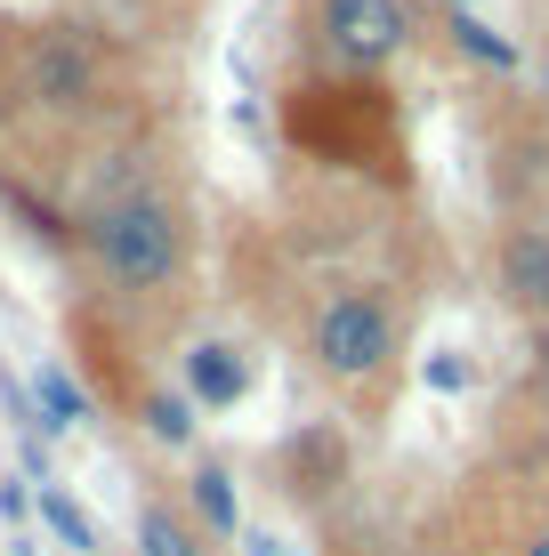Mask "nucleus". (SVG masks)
<instances>
[{
	"instance_id": "1",
	"label": "nucleus",
	"mask_w": 549,
	"mask_h": 556,
	"mask_svg": "<svg viewBox=\"0 0 549 556\" xmlns=\"http://www.w3.org/2000/svg\"><path fill=\"white\" fill-rule=\"evenodd\" d=\"M170 153V73L138 33L0 9V210L73 251V210Z\"/></svg>"
},
{
	"instance_id": "2",
	"label": "nucleus",
	"mask_w": 549,
	"mask_h": 556,
	"mask_svg": "<svg viewBox=\"0 0 549 556\" xmlns=\"http://www.w3.org/2000/svg\"><path fill=\"white\" fill-rule=\"evenodd\" d=\"M73 258H82L89 291L105 315H122L146 348H162L170 331H186L195 306V275H202V226L186 202L178 169L154 162L138 178L105 186L73 210Z\"/></svg>"
},
{
	"instance_id": "3",
	"label": "nucleus",
	"mask_w": 549,
	"mask_h": 556,
	"mask_svg": "<svg viewBox=\"0 0 549 556\" xmlns=\"http://www.w3.org/2000/svg\"><path fill=\"white\" fill-rule=\"evenodd\" d=\"M283 251L299 258V299L275 323H291L299 355L355 419H388L396 379H404L412 315H421V282L404 266H324L308 242L283 235Z\"/></svg>"
},
{
	"instance_id": "4",
	"label": "nucleus",
	"mask_w": 549,
	"mask_h": 556,
	"mask_svg": "<svg viewBox=\"0 0 549 556\" xmlns=\"http://www.w3.org/2000/svg\"><path fill=\"white\" fill-rule=\"evenodd\" d=\"M275 129H283V153L299 169H324L332 186L412 194L404 105L380 73H291L275 98Z\"/></svg>"
},
{
	"instance_id": "5",
	"label": "nucleus",
	"mask_w": 549,
	"mask_h": 556,
	"mask_svg": "<svg viewBox=\"0 0 549 556\" xmlns=\"http://www.w3.org/2000/svg\"><path fill=\"white\" fill-rule=\"evenodd\" d=\"M421 33L412 0H291L299 73H388Z\"/></svg>"
},
{
	"instance_id": "6",
	"label": "nucleus",
	"mask_w": 549,
	"mask_h": 556,
	"mask_svg": "<svg viewBox=\"0 0 549 556\" xmlns=\"http://www.w3.org/2000/svg\"><path fill=\"white\" fill-rule=\"evenodd\" d=\"M485 138V186H494V218L549 226V98L494 89L477 113Z\"/></svg>"
},
{
	"instance_id": "7",
	"label": "nucleus",
	"mask_w": 549,
	"mask_h": 556,
	"mask_svg": "<svg viewBox=\"0 0 549 556\" xmlns=\"http://www.w3.org/2000/svg\"><path fill=\"white\" fill-rule=\"evenodd\" d=\"M477 484H485V501H477L485 541L501 556H549V459L494 452V468Z\"/></svg>"
},
{
	"instance_id": "8",
	"label": "nucleus",
	"mask_w": 549,
	"mask_h": 556,
	"mask_svg": "<svg viewBox=\"0 0 549 556\" xmlns=\"http://www.w3.org/2000/svg\"><path fill=\"white\" fill-rule=\"evenodd\" d=\"M485 282L525 331H549V226L525 218H494L485 235Z\"/></svg>"
},
{
	"instance_id": "9",
	"label": "nucleus",
	"mask_w": 549,
	"mask_h": 556,
	"mask_svg": "<svg viewBox=\"0 0 549 556\" xmlns=\"http://www.w3.org/2000/svg\"><path fill=\"white\" fill-rule=\"evenodd\" d=\"M348 435L332 428V419H308V428H291L275 444V484H283V501L291 508H332L339 501V484H348Z\"/></svg>"
},
{
	"instance_id": "10",
	"label": "nucleus",
	"mask_w": 549,
	"mask_h": 556,
	"mask_svg": "<svg viewBox=\"0 0 549 556\" xmlns=\"http://www.w3.org/2000/svg\"><path fill=\"white\" fill-rule=\"evenodd\" d=\"M501 452L549 459V331H525V371L501 404Z\"/></svg>"
},
{
	"instance_id": "11",
	"label": "nucleus",
	"mask_w": 549,
	"mask_h": 556,
	"mask_svg": "<svg viewBox=\"0 0 549 556\" xmlns=\"http://www.w3.org/2000/svg\"><path fill=\"white\" fill-rule=\"evenodd\" d=\"M242 395H251V363H242V348H226V339H195V348H186V404L235 412Z\"/></svg>"
},
{
	"instance_id": "12",
	"label": "nucleus",
	"mask_w": 549,
	"mask_h": 556,
	"mask_svg": "<svg viewBox=\"0 0 549 556\" xmlns=\"http://www.w3.org/2000/svg\"><path fill=\"white\" fill-rule=\"evenodd\" d=\"M186 516H195L202 541H235V532H242L235 476H226V468H195V476H186Z\"/></svg>"
},
{
	"instance_id": "13",
	"label": "nucleus",
	"mask_w": 549,
	"mask_h": 556,
	"mask_svg": "<svg viewBox=\"0 0 549 556\" xmlns=\"http://www.w3.org/2000/svg\"><path fill=\"white\" fill-rule=\"evenodd\" d=\"M138 556H211L195 532V516L170 508V501H146L138 508Z\"/></svg>"
},
{
	"instance_id": "14",
	"label": "nucleus",
	"mask_w": 549,
	"mask_h": 556,
	"mask_svg": "<svg viewBox=\"0 0 549 556\" xmlns=\"http://www.w3.org/2000/svg\"><path fill=\"white\" fill-rule=\"evenodd\" d=\"M445 33H452V49H469L485 73H517V65H525V49L501 41V33L485 25V16H469V9H445Z\"/></svg>"
},
{
	"instance_id": "15",
	"label": "nucleus",
	"mask_w": 549,
	"mask_h": 556,
	"mask_svg": "<svg viewBox=\"0 0 549 556\" xmlns=\"http://www.w3.org/2000/svg\"><path fill=\"white\" fill-rule=\"evenodd\" d=\"M33 412H41V428H82L98 404H89V388H82L73 371H41V388H33Z\"/></svg>"
},
{
	"instance_id": "16",
	"label": "nucleus",
	"mask_w": 549,
	"mask_h": 556,
	"mask_svg": "<svg viewBox=\"0 0 549 556\" xmlns=\"http://www.w3.org/2000/svg\"><path fill=\"white\" fill-rule=\"evenodd\" d=\"M41 525H49L73 556H89V548H98V525H89L82 501H73V492H57V484H41Z\"/></svg>"
},
{
	"instance_id": "17",
	"label": "nucleus",
	"mask_w": 549,
	"mask_h": 556,
	"mask_svg": "<svg viewBox=\"0 0 549 556\" xmlns=\"http://www.w3.org/2000/svg\"><path fill=\"white\" fill-rule=\"evenodd\" d=\"M138 428L154 435V444H186V435H195V404L170 395V388H154V395H146V412H138Z\"/></svg>"
},
{
	"instance_id": "18",
	"label": "nucleus",
	"mask_w": 549,
	"mask_h": 556,
	"mask_svg": "<svg viewBox=\"0 0 549 556\" xmlns=\"http://www.w3.org/2000/svg\"><path fill=\"white\" fill-rule=\"evenodd\" d=\"M428 388H437V395H452V388H469V363H452V355H437V363H428Z\"/></svg>"
},
{
	"instance_id": "19",
	"label": "nucleus",
	"mask_w": 549,
	"mask_h": 556,
	"mask_svg": "<svg viewBox=\"0 0 549 556\" xmlns=\"http://www.w3.org/2000/svg\"><path fill=\"white\" fill-rule=\"evenodd\" d=\"M251 556H283V548L267 541V532H251Z\"/></svg>"
},
{
	"instance_id": "20",
	"label": "nucleus",
	"mask_w": 549,
	"mask_h": 556,
	"mask_svg": "<svg viewBox=\"0 0 549 556\" xmlns=\"http://www.w3.org/2000/svg\"><path fill=\"white\" fill-rule=\"evenodd\" d=\"M541 98H549V65H541Z\"/></svg>"
},
{
	"instance_id": "21",
	"label": "nucleus",
	"mask_w": 549,
	"mask_h": 556,
	"mask_svg": "<svg viewBox=\"0 0 549 556\" xmlns=\"http://www.w3.org/2000/svg\"><path fill=\"white\" fill-rule=\"evenodd\" d=\"M332 556H364V548H332Z\"/></svg>"
},
{
	"instance_id": "22",
	"label": "nucleus",
	"mask_w": 549,
	"mask_h": 556,
	"mask_svg": "<svg viewBox=\"0 0 549 556\" xmlns=\"http://www.w3.org/2000/svg\"><path fill=\"white\" fill-rule=\"evenodd\" d=\"M445 556H477V548H445Z\"/></svg>"
},
{
	"instance_id": "23",
	"label": "nucleus",
	"mask_w": 549,
	"mask_h": 556,
	"mask_svg": "<svg viewBox=\"0 0 549 556\" xmlns=\"http://www.w3.org/2000/svg\"><path fill=\"white\" fill-rule=\"evenodd\" d=\"M452 9H469V0H452Z\"/></svg>"
}]
</instances>
